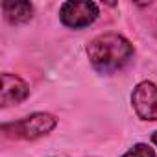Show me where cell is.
Masks as SVG:
<instances>
[{
	"label": "cell",
	"instance_id": "cell-1",
	"mask_svg": "<svg viewBox=\"0 0 157 157\" xmlns=\"http://www.w3.org/2000/svg\"><path fill=\"white\" fill-rule=\"evenodd\" d=\"M85 52L91 65L100 74H113L124 68L135 54L133 44L118 33H102L94 37L87 44Z\"/></svg>",
	"mask_w": 157,
	"mask_h": 157
},
{
	"label": "cell",
	"instance_id": "cell-2",
	"mask_svg": "<svg viewBox=\"0 0 157 157\" xmlns=\"http://www.w3.org/2000/svg\"><path fill=\"white\" fill-rule=\"evenodd\" d=\"M57 126V118L50 113H33L17 122L2 124V133L10 139L21 140H35L48 135Z\"/></svg>",
	"mask_w": 157,
	"mask_h": 157
},
{
	"label": "cell",
	"instance_id": "cell-3",
	"mask_svg": "<svg viewBox=\"0 0 157 157\" xmlns=\"http://www.w3.org/2000/svg\"><path fill=\"white\" fill-rule=\"evenodd\" d=\"M100 15V8L94 2H63L59 8V19L67 28L82 30L91 26Z\"/></svg>",
	"mask_w": 157,
	"mask_h": 157
},
{
	"label": "cell",
	"instance_id": "cell-4",
	"mask_svg": "<svg viewBox=\"0 0 157 157\" xmlns=\"http://www.w3.org/2000/svg\"><path fill=\"white\" fill-rule=\"evenodd\" d=\"M131 105L140 120H157V85L140 82L131 93Z\"/></svg>",
	"mask_w": 157,
	"mask_h": 157
},
{
	"label": "cell",
	"instance_id": "cell-5",
	"mask_svg": "<svg viewBox=\"0 0 157 157\" xmlns=\"http://www.w3.org/2000/svg\"><path fill=\"white\" fill-rule=\"evenodd\" d=\"M30 94V87L22 78L4 72L2 74V91H0V105L10 107L24 102Z\"/></svg>",
	"mask_w": 157,
	"mask_h": 157
},
{
	"label": "cell",
	"instance_id": "cell-6",
	"mask_svg": "<svg viewBox=\"0 0 157 157\" xmlns=\"http://www.w3.org/2000/svg\"><path fill=\"white\" fill-rule=\"evenodd\" d=\"M2 11L11 24H26L33 17V6L30 2H4Z\"/></svg>",
	"mask_w": 157,
	"mask_h": 157
},
{
	"label": "cell",
	"instance_id": "cell-7",
	"mask_svg": "<svg viewBox=\"0 0 157 157\" xmlns=\"http://www.w3.org/2000/svg\"><path fill=\"white\" fill-rule=\"evenodd\" d=\"M122 157H155V151H153V148H150L148 144L139 142V144H135L133 148H129Z\"/></svg>",
	"mask_w": 157,
	"mask_h": 157
},
{
	"label": "cell",
	"instance_id": "cell-8",
	"mask_svg": "<svg viewBox=\"0 0 157 157\" xmlns=\"http://www.w3.org/2000/svg\"><path fill=\"white\" fill-rule=\"evenodd\" d=\"M151 142H153V144H155V146H157V131H155V133H153V135H151Z\"/></svg>",
	"mask_w": 157,
	"mask_h": 157
}]
</instances>
